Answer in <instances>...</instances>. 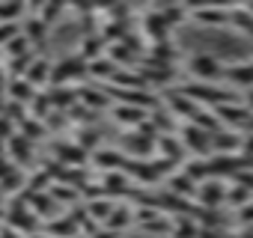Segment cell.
Returning <instances> with one entry per match:
<instances>
[{
	"label": "cell",
	"instance_id": "1",
	"mask_svg": "<svg viewBox=\"0 0 253 238\" xmlns=\"http://www.w3.org/2000/svg\"><path fill=\"white\" fill-rule=\"evenodd\" d=\"M84 75H86V63H84L81 57H66L63 63H54V66H51L48 83H51V86H69V80L84 78Z\"/></svg>",
	"mask_w": 253,
	"mask_h": 238
},
{
	"label": "cell",
	"instance_id": "2",
	"mask_svg": "<svg viewBox=\"0 0 253 238\" xmlns=\"http://www.w3.org/2000/svg\"><path fill=\"white\" fill-rule=\"evenodd\" d=\"M209 137H211V134H206L203 128H197V125H191V122H185V125L179 128V143H182V149H191L197 158H209V155H211Z\"/></svg>",
	"mask_w": 253,
	"mask_h": 238
},
{
	"label": "cell",
	"instance_id": "3",
	"mask_svg": "<svg viewBox=\"0 0 253 238\" xmlns=\"http://www.w3.org/2000/svg\"><path fill=\"white\" fill-rule=\"evenodd\" d=\"M188 69L200 78V83H211L214 78L223 75V66H220L214 57H209V54H197V57L188 63Z\"/></svg>",
	"mask_w": 253,
	"mask_h": 238
},
{
	"label": "cell",
	"instance_id": "4",
	"mask_svg": "<svg viewBox=\"0 0 253 238\" xmlns=\"http://www.w3.org/2000/svg\"><path fill=\"white\" fill-rule=\"evenodd\" d=\"M226 197V188L214 179H206L203 185H197V199H200V208H217Z\"/></svg>",
	"mask_w": 253,
	"mask_h": 238
},
{
	"label": "cell",
	"instance_id": "5",
	"mask_svg": "<svg viewBox=\"0 0 253 238\" xmlns=\"http://www.w3.org/2000/svg\"><path fill=\"white\" fill-rule=\"evenodd\" d=\"M42 235H48V238H78L81 229L75 226V220L69 214H57V217L45 220V232Z\"/></svg>",
	"mask_w": 253,
	"mask_h": 238
},
{
	"label": "cell",
	"instance_id": "6",
	"mask_svg": "<svg viewBox=\"0 0 253 238\" xmlns=\"http://www.w3.org/2000/svg\"><path fill=\"white\" fill-rule=\"evenodd\" d=\"M188 15H191L197 24H209V27H220V24H229V9H214V6H194V9H188Z\"/></svg>",
	"mask_w": 253,
	"mask_h": 238
},
{
	"label": "cell",
	"instance_id": "7",
	"mask_svg": "<svg viewBox=\"0 0 253 238\" xmlns=\"http://www.w3.org/2000/svg\"><path fill=\"white\" fill-rule=\"evenodd\" d=\"M48 78H51V63H48L45 57H33V63H30L27 72H24V80L39 92L42 86H48Z\"/></svg>",
	"mask_w": 253,
	"mask_h": 238
},
{
	"label": "cell",
	"instance_id": "8",
	"mask_svg": "<svg viewBox=\"0 0 253 238\" xmlns=\"http://www.w3.org/2000/svg\"><path fill=\"white\" fill-rule=\"evenodd\" d=\"M30 152H33V143H30L27 137H21L18 131L6 140V155L12 158V164H15V167H24V164L30 161Z\"/></svg>",
	"mask_w": 253,
	"mask_h": 238
},
{
	"label": "cell",
	"instance_id": "9",
	"mask_svg": "<svg viewBox=\"0 0 253 238\" xmlns=\"http://www.w3.org/2000/svg\"><path fill=\"white\" fill-rule=\"evenodd\" d=\"M128 223H134V208H131V205H116V202H113V208H110V214H107V220H104V229L119 232V229H125Z\"/></svg>",
	"mask_w": 253,
	"mask_h": 238
},
{
	"label": "cell",
	"instance_id": "10",
	"mask_svg": "<svg viewBox=\"0 0 253 238\" xmlns=\"http://www.w3.org/2000/svg\"><path fill=\"white\" fill-rule=\"evenodd\" d=\"M75 92H78V101H84L86 110H101V107L110 104V95H107L104 89H95V86H78Z\"/></svg>",
	"mask_w": 253,
	"mask_h": 238
},
{
	"label": "cell",
	"instance_id": "11",
	"mask_svg": "<svg viewBox=\"0 0 253 238\" xmlns=\"http://www.w3.org/2000/svg\"><path fill=\"white\" fill-rule=\"evenodd\" d=\"M214 113L220 116V119H226V122L232 125V128H244L247 125V119L253 116L244 104H226V107H214Z\"/></svg>",
	"mask_w": 253,
	"mask_h": 238
},
{
	"label": "cell",
	"instance_id": "12",
	"mask_svg": "<svg viewBox=\"0 0 253 238\" xmlns=\"http://www.w3.org/2000/svg\"><path fill=\"white\" fill-rule=\"evenodd\" d=\"M155 149H158V152H161V158H164V161H170V164H179V161H182V152H185V149H182V143H179L173 134H161V137L155 140Z\"/></svg>",
	"mask_w": 253,
	"mask_h": 238
},
{
	"label": "cell",
	"instance_id": "13",
	"mask_svg": "<svg viewBox=\"0 0 253 238\" xmlns=\"http://www.w3.org/2000/svg\"><path fill=\"white\" fill-rule=\"evenodd\" d=\"M223 75H226L232 83H238V86H253V60L223 66Z\"/></svg>",
	"mask_w": 253,
	"mask_h": 238
},
{
	"label": "cell",
	"instance_id": "14",
	"mask_svg": "<svg viewBox=\"0 0 253 238\" xmlns=\"http://www.w3.org/2000/svg\"><path fill=\"white\" fill-rule=\"evenodd\" d=\"M101 191H104L107 199H110V197H122V194H128V179H125L119 170H110V173L101 179Z\"/></svg>",
	"mask_w": 253,
	"mask_h": 238
},
{
	"label": "cell",
	"instance_id": "15",
	"mask_svg": "<svg viewBox=\"0 0 253 238\" xmlns=\"http://www.w3.org/2000/svg\"><path fill=\"white\" fill-rule=\"evenodd\" d=\"M113 119L116 122H122V125H131V128H137L143 119H146V110H140V107H128V104H116L113 110Z\"/></svg>",
	"mask_w": 253,
	"mask_h": 238
},
{
	"label": "cell",
	"instance_id": "16",
	"mask_svg": "<svg viewBox=\"0 0 253 238\" xmlns=\"http://www.w3.org/2000/svg\"><path fill=\"white\" fill-rule=\"evenodd\" d=\"M33 95H36V89H33L24 78H12V80H9V98H12L15 104H21V107H24V104H30V101H33Z\"/></svg>",
	"mask_w": 253,
	"mask_h": 238
},
{
	"label": "cell",
	"instance_id": "17",
	"mask_svg": "<svg viewBox=\"0 0 253 238\" xmlns=\"http://www.w3.org/2000/svg\"><path fill=\"white\" fill-rule=\"evenodd\" d=\"M101 48H104V39L98 36V33H89V36H84V42H81V60L84 63H92V60H98L101 57Z\"/></svg>",
	"mask_w": 253,
	"mask_h": 238
},
{
	"label": "cell",
	"instance_id": "18",
	"mask_svg": "<svg viewBox=\"0 0 253 238\" xmlns=\"http://www.w3.org/2000/svg\"><path fill=\"white\" fill-rule=\"evenodd\" d=\"M45 33H48V27L36 18V15H30V18H21V36L33 45V42H42L45 39Z\"/></svg>",
	"mask_w": 253,
	"mask_h": 238
},
{
	"label": "cell",
	"instance_id": "19",
	"mask_svg": "<svg viewBox=\"0 0 253 238\" xmlns=\"http://www.w3.org/2000/svg\"><path fill=\"white\" fill-rule=\"evenodd\" d=\"M48 197H51L57 205H78V199H81V194H78L72 185H51V188H48Z\"/></svg>",
	"mask_w": 253,
	"mask_h": 238
},
{
	"label": "cell",
	"instance_id": "20",
	"mask_svg": "<svg viewBox=\"0 0 253 238\" xmlns=\"http://www.w3.org/2000/svg\"><path fill=\"white\" fill-rule=\"evenodd\" d=\"M116 69H119V66H113L107 57H98V60L86 63V75H89V78H95V80H110Z\"/></svg>",
	"mask_w": 253,
	"mask_h": 238
},
{
	"label": "cell",
	"instance_id": "21",
	"mask_svg": "<svg viewBox=\"0 0 253 238\" xmlns=\"http://www.w3.org/2000/svg\"><path fill=\"white\" fill-rule=\"evenodd\" d=\"M92 161H95L101 170H107V173L125 167V155H119V152H113V149H110V152H107V149H98V152L92 155Z\"/></svg>",
	"mask_w": 253,
	"mask_h": 238
},
{
	"label": "cell",
	"instance_id": "22",
	"mask_svg": "<svg viewBox=\"0 0 253 238\" xmlns=\"http://www.w3.org/2000/svg\"><path fill=\"white\" fill-rule=\"evenodd\" d=\"M84 208H86V214H89V220H92V223H95V220H98V223H104V220H107V214H110V208H113V199H107V197H101V199H89Z\"/></svg>",
	"mask_w": 253,
	"mask_h": 238
},
{
	"label": "cell",
	"instance_id": "23",
	"mask_svg": "<svg viewBox=\"0 0 253 238\" xmlns=\"http://www.w3.org/2000/svg\"><path fill=\"white\" fill-rule=\"evenodd\" d=\"M3 54L9 57V60H18V57H27V54H33V45L18 33L15 39H9L6 45H3Z\"/></svg>",
	"mask_w": 253,
	"mask_h": 238
},
{
	"label": "cell",
	"instance_id": "24",
	"mask_svg": "<svg viewBox=\"0 0 253 238\" xmlns=\"http://www.w3.org/2000/svg\"><path fill=\"white\" fill-rule=\"evenodd\" d=\"M194 185H203L206 179H209V164H206V158H194V161H188L185 164V170H182Z\"/></svg>",
	"mask_w": 253,
	"mask_h": 238
},
{
	"label": "cell",
	"instance_id": "25",
	"mask_svg": "<svg viewBox=\"0 0 253 238\" xmlns=\"http://www.w3.org/2000/svg\"><path fill=\"white\" fill-rule=\"evenodd\" d=\"M229 21H235L244 33L253 36V12L247 6H229Z\"/></svg>",
	"mask_w": 253,
	"mask_h": 238
},
{
	"label": "cell",
	"instance_id": "26",
	"mask_svg": "<svg viewBox=\"0 0 253 238\" xmlns=\"http://www.w3.org/2000/svg\"><path fill=\"white\" fill-rule=\"evenodd\" d=\"M170 191H173V197H191V194H197V185L185 173H179V176H170Z\"/></svg>",
	"mask_w": 253,
	"mask_h": 238
},
{
	"label": "cell",
	"instance_id": "27",
	"mask_svg": "<svg viewBox=\"0 0 253 238\" xmlns=\"http://www.w3.org/2000/svg\"><path fill=\"white\" fill-rule=\"evenodd\" d=\"M223 202H229V205H247L250 202V191L247 188H241V185H232L229 191H226V197H223Z\"/></svg>",
	"mask_w": 253,
	"mask_h": 238
},
{
	"label": "cell",
	"instance_id": "28",
	"mask_svg": "<svg viewBox=\"0 0 253 238\" xmlns=\"http://www.w3.org/2000/svg\"><path fill=\"white\" fill-rule=\"evenodd\" d=\"M75 143H78L84 152H86V149H95V146H98V131L86 128V131H81V134H78V140H75Z\"/></svg>",
	"mask_w": 253,
	"mask_h": 238
},
{
	"label": "cell",
	"instance_id": "29",
	"mask_svg": "<svg viewBox=\"0 0 253 238\" xmlns=\"http://www.w3.org/2000/svg\"><path fill=\"white\" fill-rule=\"evenodd\" d=\"M18 33H21V21L18 24H0V48H3L9 39H15Z\"/></svg>",
	"mask_w": 253,
	"mask_h": 238
},
{
	"label": "cell",
	"instance_id": "30",
	"mask_svg": "<svg viewBox=\"0 0 253 238\" xmlns=\"http://www.w3.org/2000/svg\"><path fill=\"white\" fill-rule=\"evenodd\" d=\"M238 223H241L244 229H253V202L241 205V211H238Z\"/></svg>",
	"mask_w": 253,
	"mask_h": 238
},
{
	"label": "cell",
	"instance_id": "31",
	"mask_svg": "<svg viewBox=\"0 0 253 238\" xmlns=\"http://www.w3.org/2000/svg\"><path fill=\"white\" fill-rule=\"evenodd\" d=\"M238 149H241V155H244V158H253V134L241 137V146H238Z\"/></svg>",
	"mask_w": 253,
	"mask_h": 238
},
{
	"label": "cell",
	"instance_id": "32",
	"mask_svg": "<svg viewBox=\"0 0 253 238\" xmlns=\"http://www.w3.org/2000/svg\"><path fill=\"white\" fill-rule=\"evenodd\" d=\"M0 238H24V235H21V232H15L12 226H6V223H3V226H0Z\"/></svg>",
	"mask_w": 253,
	"mask_h": 238
},
{
	"label": "cell",
	"instance_id": "33",
	"mask_svg": "<svg viewBox=\"0 0 253 238\" xmlns=\"http://www.w3.org/2000/svg\"><path fill=\"white\" fill-rule=\"evenodd\" d=\"M244 107H247V110H250V113H253V89H250V92H247V101H244Z\"/></svg>",
	"mask_w": 253,
	"mask_h": 238
},
{
	"label": "cell",
	"instance_id": "34",
	"mask_svg": "<svg viewBox=\"0 0 253 238\" xmlns=\"http://www.w3.org/2000/svg\"><path fill=\"white\" fill-rule=\"evenodd\" d=\"M241 238H253V229H244V232H241Z\"/></svg>",
	"mask_w": 253,
	"mask_h": 238
},
{
	"label": "cell",
	"instance_id": "35",
	"mask_svg": "<svg viewBox=\"0 0 253 238\" xmlns=\"http://www.w3.org/2000/svg\"><path fill=\"white\" fill-rule=\"evenodd\" d=\"M24 238H48V235H42V232H33V235H24Z\"/></svg>",
	"mask_w": 253,
	"mask_h": 238
},
{
	"label": "cell",
	"instance_id": "36",
	"mask_svg": "<svg viewBox=\"0 0 253 238\" xmlns=\"http://www.w3.org/2000/svg\"><path fill=\"white\" fill-rule=\"evenodd\" d=\"M3 155H6V143H3V140H0V158H3Z\"/></svg>",
	"mask_w": 253,
	"mask_h": 238
},
{
	"label": "cell",
	"instance_id": "37",
	"mask_svg": "<svg viewBox=\"0 0 253 238\" xmlns=\"http://www.w3.org/2000/svg\"><path fill=\"white\" fill-rule=\"evenodd\" d=\"M0 72H3V69H0ZM0 83H3V75H0Z\"/></svg>",
	"mask_w": 253,
	"mask_h": 238
}]
</instances>
